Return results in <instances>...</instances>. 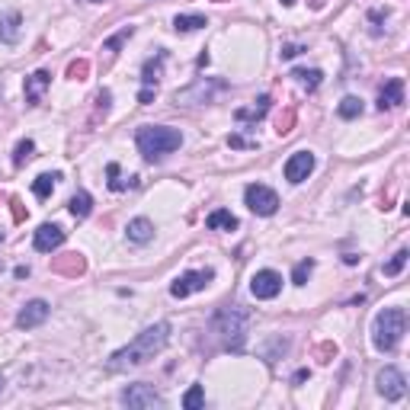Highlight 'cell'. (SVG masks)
Segmentation results:
<instances>
[{
  "mask_svg": "<svg viewBox=\"0 0 410 410\" xmlns=\"http://www.w3.org/2000/svg\"><path fill=\"white\" fill-rule=\"evenodd\" d=\"M301 52H305V48H301V45H282V52H279V55H282V58H285V61H289V58H295V55H301Z\"/></svg>",
  "mask_w": 410,
  "mask_h": 410,
  "instance_id": "cell-35",
  "label": "cell"
},
{
  "mask_svg": "<svg viewBox=\"0 0 410 410\" xmlns=\"http://www.w3.org/2000/svg\"><path fill=\"white\" fill-rule=\"evenodd\" d=\"M119 401L131 410H151V407H164V398L154 391V385H144V382H135L129 385L125 391L119 394Z\"/></svg>",
  "mask_w": 410,
  "mask_h": 410,
  "instance_id": "cell-5",
  "label": "cell"
},
{
  "mask_svg": "<svg viewBox=\"0 0 410 410\" xmlns=\"http://www.w3.org/2000/svg\"><path fill=\"white\" fill-rule=\"evenodd\" d=\"M125 234H129V241H135V244H148L151 237H154V222H148V218H131Z\"/></svg>",
  "mask_w": 410,
  "mask_h": 410,
  "instance_id": "cell-17",
  "label": "cell"
},
{
  "mask_svg": "<svg viewBox=\"0 0 410 410\" xmlns=\"http://www.w3.org/2000/svg\"><path fill=\"white\" fill-rule=\"evenodd\" d=\"M87 270V263L80 253H67L61 260H55V272H65V276H80Z\"/></svg>",
  "mask_w": 410,
  "mask_h": 410,
  "instance_id": "cell-21",
  "label": "cell"
},
{
  "mask_svg": "<svg viewBox=\"0 0 410 410\" xmlns=\"http://www.w3.org/2000/svg\"><path fill=\"white\" fill-rule=\"evenodd\" d=\"M87 3H102V0H87Z\"/></svg>",
  "mask_w": 410,
  "mask_h": 410,
  "instance_id": "cell-41",
  "label": "cell"
},
{
  "mask_svg": "<svg viewBox=\"0 0 410 410\" xmlns=\"http://www.w3.org/2000/svg\"><path fill=\"white\" fill-rule=\"evenodd\" d=\"M404 102V80L401 77H391V80H385V87L378 90V109H394V106H401Z\"/></svg>",
  "mask_w": 410,
  "mask_h": 410,
  "instance_id": "cell-14",
  "label": "cell"
},
{
  "mask_svg": "<svg viewBox=\"0 0 410 410\" xmlns=\"http://www.w3.org/2000/svg\"><path fill=\"white\" fill-rule=\"evenodd\" d=\"M202 26H208V19L202 13H180V17H173V29L177 32H196Z\"/></svg>",
  "mask_w": 410,
  "mask_h": 410,
  "instance_id": "cell-22",
  "label": "cell"
},
{
  "mask_svg": "<svg viewBox=\"0 0 410 410\" xmlns=\"http://www.w3.org/2000/svg\"><path fill=\"white\" fill-rule=\"evenodd\" d=\"M0 241H3V237H0Z\"/></svg>",
  "mask_w": 410,
  "mask_h": 410,
  "instance_id": "cell-42",
  "label": "cell"
},
{
  "mask_svg": "<svg viewBox=\"0 0 410 410\" xmlns=\"http://www.w3.org/2000/svg\"><path fill=\"white\" fill-rule=\"evenodd\" d=\"M87 74H90V61L87 58H77V61L67 65V77L71 80H87Z\"/></svg>",
  "mask_w": 410,
  "mask_h": 410,
  "instance_id": "cell-29",
  "label": "cell"
},
{
  "mask_svg": "<svg viewBox=\"0 0 410 410\" xmlns=\"http://www.w3.org/2000/svg\"><path fill=\"white\" fill-rule=\"evenodd\" d=\"M48 314H52V305L42 301V299H32V301H26L23 311L17 314V327H19V330H32V327L45 324Z\"/></svg>",
  "mask_w": 410,
  "mask_h": 410,
  "instance_id": "cell-10",
  "label": "cell"
},
{
  "mask_svg": "<svg viewBox=\"0 0 410 410\" xmlns=\"http://www.w3.org/2000/svg\"><path fill=\"white\" fill-rule=\"evenodd\" d=\"M29 276V266H17V279H26Z\"/></svg>",
  "mask_w": 410,
  "mask_h": 410,
  "instance_id": "cell-38",
  "label": "cell"
},
{
  "mask_svg": "<svg viewBox=\"0 0 410 410\" xmlns=\"http://www.w3.org/2000/svg\"><path fill=\"white\" fill-rule=\"evenodd\" d=\"M3 385H7V382H3V375H0V391H3Z\"/></svg>",
  "mask_w": 410,
  "mask_h": 410,
  "instance_id": "cell-40",
  "label": "cell"
},
{
  "mask_svg": "<svg viewBox=\"0 0 410 410\" xmlns=\"http://www.w3.org/2000/svg\"><path fill=\"white\" fill-rule=\"evenodd\" d=\"M279 3H282V7H292V3H295V0H279Z\"/></svg>",
  "mask_w": 410,
  "mask_h": 410,
  "instance_id": "cell-39",
  "label": "cell"
},
{
  "mask_svg": "<svg viewBox=\"0 0 410 410\" xmlns=\"http://www.w3.org/2000/svg\"><path fill=\"white\" fill-rule=\"evenodd\" d=\"M250 292H253V299H260V301L276 299V295L282 292V276H279L276 270H260V272H253Z\"/></svg>",
  "mask_w": 410,
  "mask_h": 410,
  "instance_id": "cell-9",
  "label": "cell"
},
{
  "mask_svg": "<svg viewBox=\"0 0 410 410\" xmlns=\"http://www.w3.org/2000/svg\"><path fill=\"white\" fill-rule=\"evenodd\" d=\"M311 272H314V260H301L299 266H295V272H292V282H295V285H305Z\"/></svg>",
  "mask_w": 410,
  "mask_h": 410,
  "instance_id": "cell-32",
  "label": "cell"
},
{
  "mask_svg": "<svg viewBox=\"0 0 410 410\" xmlns=\"http://www.w3.org/2000/svg\"><path fill=\"white\" fill-rule=\"evenodd\" d=\"M52 84V74L48 71H36V74L26 77V87H23V96H26V106H39L42 102V94Z\"/></svg>",
  "mask_w": 410,
  "mask_h": 410,
  "instance_id": "cell-13",
  "label": "cell"
},
{
  "mask_svg": "<svg viewBox=\"0 0 410 410\" xmlns=\"http://www.w3.org/2000/svg\"><path fill=\"white\" fill-rule=\"evenodd\" d=\"M292 122H295V109H289L285 116H282L279 125H276V131H279V135H289V131H292Z\"/></svg>",
  "mask_w": 410,
  "mask_h": 410,
  "instance_id": "cell-33",
  "label": "cell"
},
{
  "mask_svg": "<svg viewBox=\"0 0 410 410\" xmlns=\"http://www.w3.org/2000/svg\"><path fill=\"white\" fill-rule=\"evenodd\" d=\"M228 144H231V148H250V144H247L241 135H228Z\"/></svg>",
  "mask_w": 410,
  "mask_h": 410,
  "instance_id": "cell-36",
  "label": "cell"
},
{
  "mask_svg": "<svg viewBox=\"0 0 410 410\" xmlns=\"http://www.w3.org/2000/svg\"><path fill=\"white\" fill-rule=\"evenodd\" d=\"M32 151H36L32 138H23V141L17 144V151H13V164H17V167H23V164H26V160L32 158Z\"/></svg>",
  "mask_w": 410,
  "mask_h": 410,
  "instance_id": "cell-27",
  "label": "cell"
},
{
  "mask_svg": "<svg viewBox=\"0 0 410 410\" xmlns=\"http://www.w3.org/2000/svg\"><path fill=\"white\" fill-rule=\"evenodd\" d=\"M164 52H158V58L144 61V71H141V90H158V80H160V71H164Z\"/></svg>",
  "mask_w": 410,
  "mask_h": 410,
  "instance_id": "cell-16",
  "label": "cell"
},
{
  "mask_svg": "<svg viewBox=\"0 0 410 410\" xmlns=\"http://www.w3.org/2000/svg\"><path fill=\"white\" fill-rule=\"evenodd\" d=\"M247 321H250V311H247L244 305H228L212 317V330L218 334V340H222L224 349H231V353H241L244 349Z\"/></svg>",
  "mask_w": 410,
  "mask_h": 410,
  "instance_id": "cell-2",
  "label": "cell"
},
{
  "mask_svg": "<svg viewBox=\"0 0 410 410\" xmlns=\"http://www.w3.org/2000/svg\"><path fill=\"white\" fill-rule=\"evenodd\" d=\"M67 212L74 215V218H87V215L94 212V196L87 193V189H77L71 202H67Z\"/></svg>",
  "mask_w": 410,
  "mask_h": 410,
  "instance_id": "cell-19",
  "label": "cell"
},
{
  "mask_svg": "<svg viewBox=\"0 0 410 410\" xmlns=\"http://www.w3.org/2000/svg\"><path fill=\"white\" fill-rule=\"evenodd\" d=\"M167 340H170V324L167 321L144 327L129 346H122L119 353H112V359H109L106 369H109V372H125V369H135V365L151 363V359L167 346Z\"/></svg>",
  "mask_w": 410,
  "mask_h": 410,
  "instance_id": "cell-1",
  "label": "cell"
},
{
  "mask_svg": "<svg viewBox=\"0 0 410 410\" xmlns=\"http://www.w3.org/2000/svg\"><path fill=\"white\" fill-rule=\"evenodd\" d=\"M407 257H410L407 250H398V253L391 257V260L385 263V270H382V272H385V276H398V272H401L404 266H407Z\"/></svg>",
  "mask_w": 410,
  "mask_h": 410,
  "instance_id": "cell-28",
  "label": "cell"
},
{
  "mask_svg": "<svg viewBox=\"0 0 410 410\" xmlns=\"http://www.w3.org/2000/svg\"><path fill=\"white\" fill-rule=\"evenodd\" d=\"M404 330H407V314H404V308H385L378 311L372 324V343L378 353H394L398 343H401Z\"/></svg>",
  "mask_w": 410,
  "mask_h": 410,
  "instance_id": "cell-4",
  "label": "cell"
},
{
  "mask_svg": "<svg viewBox=\"0 0 410 410\" xmlns=\"http://www.w3.org/2000/svg\"><path fill=\"white\" fill-rule=\"evenodd\" d=\"M292 77H295V80H299V84L305 87L308 94H314L317 87L324 84V74H321L317 67H311V71H305V67H299V71H292Z\"/></svg>",
  "mask_w": 410,
  "mask_h": 410,
  "instance_id": "cell-23",
  "label": "cell"
},
{
  "mask_svg": "<svg viewBox=\"0 0 410 410\" xmlns=\"http://www.w3.org/2000/svg\"><path fill=\"white\" fill-rule=\"evenodd\" d=\"M375 388H378V394H382L385 401H401L404 394H407V378H404L401 369L385 365L382 372L375 375Z\"/></svg>",
  "mask_w": 410,
  "mask_h": 410,
  "instance_id": "cell-6",
  "label": "cell"
},
{
  "mask_svg": "<svg viewBox=\"0 0 410 410\" xmlns=\"http://www.w3.org/2000/svg\"><path fill=\"white\" fill-rule=\"evenodd\" d=\"M65 228L61 224H39V231H36V237H32V247H36L39 253H52V250H58L61 244H65Z\"/></svg>",
  "mask_w": 410,
  "mask_h": 410,
  "instance_id": "cell-12",
  "label": "cell"
},
{
  "mask_svg": "<svg viewBox=\"0 0 410 410\" xmlns=\"http://www.w3.org/2000/svg\"><path fill=\"white\" fill-rule=\"evenodd\" d=\"M106 173H109V189H112V193H122L125 186H135V180H129V183H125V180H119V164H109V167H106Z\"/></svg>",
  "mask_w": 410,
  "mask_h": 410,
  "instance_id": "cell-31",
  "label": "cell"
},
{
  "mask_svg": "<svg viewBox=\"0 0 410 410\" xmlns=\"http://www.w3.org/2000/svg\"><path fill=\"white\" fill-rule=\"evenodd\" d=\"M336 112H340V119H356V116H363V100L359 96H343Z\"/></svg>",
  "mask_w": 410,
  "mask_h": 410,
  "instance_id": "cell-25",
  "label": "cell"
},
{
  "mask_svg": "<svg viewBox=\"0 0 410 410\" xmlns=\"http://www.w3.org/2000/svg\"><path fill=\"white\" fill-rule=\"evenodd\" d=\"M58 180H61V173H42V177H36V183H32V193H36L39 199H48Z\"/></svg>",
  "mask_w": 410,
  "mask_h": 410,
  "instance_id": "cell-24",
  "label": "cell"
},
{
  "mask_svg": "<svg viewBox=\"0 0 410 410\" xmlns=\"http://www.w3.org/2000/svg\"><path fill=\"white\" fill-rule=\"evenodd\" d=\"M109 102H112V94H109V90H100V94H96V109H100L102 116L109 112Z\"/></svg>",
  "mask_w": 410,
  "mask_h": 410,
  "instance_id": "cell-34",
  "label": "cell"
},
{
  "mask_svg": "<svg viewBox=\"0 0 410 410\" xmlns=\"http://www.w3.org/2000/svg\"><path fill=\"white\" fill-rule=\"evenodd\" d=\"M244 202H247V208L253 215H276V208H279V196L263 183H250L244 189Z\"/></svg>",
  "mask_w": 410,
  "mask_h": 410,
  "instance_id": "cell-7",
  "label": "cell"
},
{
  "mask_svg": "<svg viewBox=\"0 0 410 410\" xmlns=\"http://www.w3.org/2000/svg\"><path fill=\"white\" fill-rule=\"evenodd\" d=\"M205 404V391H202V385H193L186 394H183V407L186 410H199Z\"/></svg>",
  "mask_w": 410,
  "mask_h": 410,
  "instance_id": "cell-26",
  "label": "cell"
},
{
  "mask_svg": "<svg viewBox=\"0 0 410 410\" xmlns=\"http://www.w3.org/2000/svg\"><path fill=\"white\" fill-rule=\"evenodd\" d=\"M314 170V154L311 151H295L289 160H285V180L289 183H305Z\"/></svg>",
  "mask_w": 410,
  "mask_h": 410,
  "instance_id": "cell-11",
  "label": "cell"
},
{
  "mask_svg": "<svg viewBox=\"0 0 410 410\" xmlns=\"http://www.w3.org/2000/svg\"><path fill=\"white\" fill-rule=\"evenodd\" d=\"M19 26H23L19 10H7V13H0V42L17 45V42H19Z\"/></svg>",
  "mask_w": 410,
  "mask_h": 410,
  "instance_id": "cell-15",
  "label": "cell"
},
{
  "mask_svg": "<svg viewBox=\"0 0 410 410\" xmlns=\"http://www.w3.org/2000/svg\"><path fill=\"white\" fill-rule=\"evenodd\" d=\"M205 224H208L212 231H237V224H241V222H237L228 208H215V212L205 218Z\"/></svg>",
  "mask_w": 410,
  "mask_h": 410,
  "instance_id": "cell-18",
  "label": "cell"
},
{
  "mask_svg": "<svg viewBox=\"0 0 410 410\" xmlns=\"http://www.w3.org/2000/svg\"><path fill=\"white\" fill-rule=\"evenodd\" d=\"M131 36H135V26H125V29L119 32V36H112L109 42H102V52H119L122 42H129Z\"/></svg>",
  "mask_w": 410,
  "mask_h": 410,
  "instance_id": "cell-30",
  "label": "cell"
},
{
  "mask_svg": "<svg viewBox=\"0 0 410 410\" xmlns=\"http://www.w3.org/2000/svg\"><path fill=\"white\" fill-rule=\"evenodd\" d=\"M212 279H215V270H208V266H205V270H189V272H183V276L173 279L170 295H173V299H186L193 292H202Z\"/></svg>",
  "mask_w": 410,
  "mask_h": 410,
  "instance_id": "cell-8",
  "label": "cell"
},
{
  "mask_svg": "<svg viewBox=\"0 0 410 410\" xmlns=\"http://www.w3.org/2000/svg\"><path fill=\"white\" fill-rule=\"evenodd\" d=\"M13 218H17V222H23V218H26V212H23V205H19V199H13Z\"/></svg>",
  "mask_w": 410,
  "mask_h": 410,
  "instance_id": "cell-37",
  "label": "cell"
},
{
  "mask_svg": "<svg viewBox=\"0 0 410 410\" xmlns=\"http://www.w3.org/2000/svg\"><path fill=\"white\" fill-rule=\"evenodd\" d=\"M266 112H270V96H260V100H257V106H247V109L234 112V119H237V122H260Z\"/></svg>",
  "mask_w": 410,
  "mask_h": 410,
  "instance_id": "cell-20",
  "label": "cell"
},
{
  "mask_svg": "<svg viewBox=\"0 0 410 410\" xmlns=\"http://www.w3.org/2000/svg\"><path fill=\"white\" fill-rule=\"evenodd\" d=\"M135 144H138L144 160H160L183 144V135L170 125H141L138 135H135Z\"/></svg>",
  "mask_w": 410,
  "mask_h": 410,
  "instance_id": "cell-3",
  "label": "cell"
}]
</instances>
